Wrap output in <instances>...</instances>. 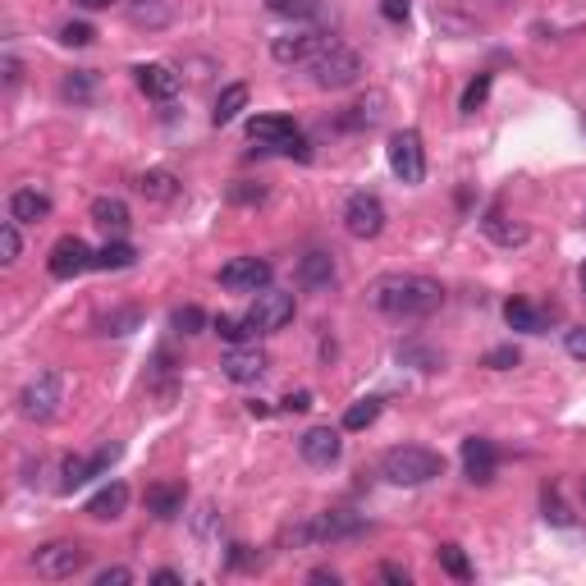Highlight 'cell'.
I'll list each match as a JSON object with an SVG mask.
<instances>
[{
  "label": "cell",
  "instance_id": "cell-1",
  "mask_svg": "<svg viewBox=\"0 0 586 586\" xmlns=\"http://www.w3.org/2000/svg\"><path fill=\"white\" fill-rule=\"evenodd\" d=\"M371 307L385 316H399V321H417V316L440 312L445 303V289L431 275H380L367 289Z\"/></svg>",
  "mask_w": 586,
  "mask_h": 586
},
{
  "label": "cell",
  "instance_id": "cell-2",
  "mask_svg": "<svg viewBox=\"0 0 586 586\" xmlns=\"http://www.w3.org/2000/svg\"><path fill=\"white\" fill-rule=\"evenodd\" d=\"M380 472L394 486H426V481L445 477V458L422 445H394L390 454L380 458Z\"/></svg>",
  "mask_w": 586,
  "mask_h": 586
},
{
  "label": "cell",
  "instance_id": "cell-3",
  "mask_svg": "<svg viewBox=\"0 0 586 586\" xmlns=\"http://www.w3.org/2000/svg\"><path fill=\"white\" fill-rule=\"evenodd\" d=\"M307 69H312V83L316 87H326V92H344V87L358 83L362 55L353 51V46H344V42H335V37H330V42L321 46V55H316Z\"/></svg>",
  "mask_w": 586,
  "mask_h": 586
},
{
  "label": "cell",
  "instance_id": "cell-4",
  "mask_svg": "<svg viewBox=\"0 0 586 586\" xmlns=\"http://www.w3.org/2000/svg\"><path fill=\"white\" fill-rule=\"evenodd\" d=\"M362 532H367V522L358 513L330 509V513H316V518L289 527V541L293 545H335V541H348V536H362Z\"/></svg>",
  "mask_w": 586,
  "mask_h": 586
},
{
  "label": "cell",
  "instance_id": "cell-5",
  "mask_svg": "<svg viewBox=\"0 0 586 586\" xmlns=\"http://www.w3.org/2000/svg\"><path fill=\"white\" fill-rule=\"evenodd\" d=\"M60 399H65L60 371H37V376L19 390V413L28 417V422H51V417L60 413Z\"/></svg>",
  "mask_w": 586,
  "mask_h": 586
},
{
  "label": "cell",
  "instance_id": "cell-6",
  "mask_svg": "<svg viewBox=\"0 0 586 586\" xmlns=\"http://www.w3.org/2000/svg\"><path fill=\"white\" fill-rule=\"evenodd\" d=\"M248 138L257 142V147H271V152H284V156L307 161L303 133H298V124H293V120H284V115H257V120L248 124Z\"/></svg>",
  "mask_w": 586,
  "mask_h": 586
},
{
  "label": "cell",
  "instance_id": "cell-7",
  "mask_svg": "<svg viewBox=\"0 0 586 586\" xmlns=\"http://www.w3.org/2000/svg\"><path fill=\"white\" fill-rule=\"evenodd\" d=\"M33 568H37V577H46V582H65V577H74L87 568V550L78 541H51L33 554Z\"/></svg>",
  "mask_w": 586,
  "mask_h": 586
},
{
  "label": "cell",
  "instance_id": "cell-8",
  "mask_svg": "<svg viewBox=\"0 0 586 586\" xmlns=\"http://www.w3.org/2000/svg\"><path fill=\"white\" fill-rule=\"evenodd\" d=\"M293 312H298L293 293H284V289H261L257 298H252V307H248V326L257 330V335H271V330H284V326H289Z\"/></svg>",
  "mask_w": 586,
  "mask_h": 586
},
{
  "label": "cell",
  "instance_id": "cell-9",
  "mask_svg": "<svg viewBox=\"0 0 586 586\" xmlns=\"http://www.w3.org/2000/svg\"><path fill=\"white\" fill-rule=\"evenodd\" d=\"M390 170L399 174L403 184H422L426 179V147L417 129H399L390 138Z\"/></svg>",
  "mask_w": 586,
  "mask_h": 586
},
{
  "label": "cell",
  "instance_id": "cell-10",
  "mask_svg": "<svg viewBox=\"0 0 586 586\" xmlns=\"http://www.w3.org/2000/svg\"><path fill=\"white\" fill-rule=\"evenodd\" d=\"M344 229L353 239H380V229H385V202L376 193H353L344 202Z\"/></svg>",
  "mask_w": 586,
  "mask_h": 586
},
{
  "label": "cell",
  "instance_id": "cell-11",
  "mask_svg": "<svg viewBox=\"0 0 586 586\" xmlns=\"http://www.w3.org/2000/svg\"><path fill=\"white\" fill-rule=\"evenodd\" d=\"M97 266V252L87 248L78 234H65V239H55L51 257H46V271L55 275V280H74V275L92 271Z\"/></svg>",
  "mask_w": 586,
  "mask_h": 586
},
{
  "label": "cell",
  "instance_id": "cell-12",
  "mask_svg": "<svg viewBox=\"0 0 586 586\" xmlns=\"http://www.w3.org/2000/svg\"><path fill=\"white\" fill-rule=\"evenodd\" d=\"M220 284H225L229 293H261L271 289V261L266 257H234L220 271Z\"/></svg>",
  "mask_w": 586,
  "mask_h": 586
},
{
  "label": "cell",
  "instance_id": "cell-13",
  "mask_svg": "<svg viewBox=\"0 0 586 586\" xmlns=\"http://www.w3.org/2000/svg\"><path fill=\"white\" fill-rule=\"evenodd\" d=\"M326 42H330L326 33H289V37H275L271 55H275V65H312Z\"/></svg>",
  "mask_w": 586,
  "mask_h": 586
},
{
  "label": "cell",
  "instance_id": "cell-14",
  "mask_svg": "<svg viewBox=\"0 0 586 586\" xmlns=\"http://www.w3.org/2000/svg\"><path fill=\"white\" fill-rule=\"evenodd\" d=\"M220 371H225L234 385H252V380L266 376V353H261L257 344H234L225 353V362H220Z\"/></svg>",
  "mask_w": 586,
  "mask_h": 586
},
{
  "label": "cell",
  "instance_id": "cell-15",
  "mask_svg": "<svg viewBox=\"0 0 586 586\" xmlns=\"http://www.w3.org/2000/svg\"><path fill=\"white\" fill-rule=\"evenodd\" d=\"M298 454L312 467H330L344 454V440H339V431H330V426H312V431H303V440H298Z\"/></svg>",
  "mask_w": 586,
  "mask_h": 586
},
{
  "label": "cell",
  "instance_id": "cell-16",
  "mask_svg": "<svg viewBox=\"0 0 586 586\" xmlns=\"http://www.w3.org/2000/svg\"><path fill=\"white\" fill-rule=\"evenodd\" d=\"M495 467H500V454H495V445L490 440H481V435H472V440H463V472L467 481H495Z\"/></svg>",
  "mask_w": 586,
  "mask_h": 586
},
{
  "label": "cell",
  "instance_id": "cell-17",
  "mask_svg": "<svg viewBox=\"0 0 586 586\" xmlns=\"http://www.w3.org/2000/svg\"><path fill=\"white\" fill-rule=\"evenodd\" d=\"M124 509H129V486L124 481H110V486H101L87 500V518H97V522H115Z\"/></svg>",
  "mask_w": 586,
  "mask_h": 586
},
{
  "label": "cell",
  "instance_id": "cell-18",
  "mask_svg": "<svg viewBox=\"0 0 586 586\" xmlns=\"http://www.w3.org/2000/svg\"><path fill=\"white\" fill-rule=\"evenodd\" d=\"M142 500H147V513H152V518L170 522L184 513V486H179V481H161V486H147Z\"/></svg>",
  "mask_w": 586,
  "mask_h": 586
},
{
  "label": "cell",
  "instance_id": "cell-19",
  "mask_svg": "<svg viewBox=\"0 0 586 586\" xmlns=\"http://www.w3.org/2000/svg\"><path fill=\"white\" fill-rule=\"evenodd\" d=\"M51 216V197L37 193V188H19V193H10V220H19V225H37V220Z\"/></svg>",
  "mask_w": 586,
  "mask_h": 586
},
{
  "label": "cell",
  "instance_id": "cell-20",
  "mask_svg": "<svg viewBox=\"0 0 586 586\" xmlns=\"http://www.w3.org/2000/svg\"><path fill=\"white\" fill-rule=\"evenodd\" d=\"M330 280H335V257H330V252H307V257L298 261V284H303L307 293L330 289Z\"/></svg>",
  "mask_w": 586,
  "mask_h": 586
},
{
  "label": "cell",
  "instance_id": "cell-21",
  "mask_svg": "<svg viewBox=\"0 0 586 586\" xmlns=\"http://www.w3.org/2000/svg\"><path fill=\"white\" fill-rule=\"evenodd\" d=\"M504 321H509L513 330H522V335H541V330L550 326V312H541V307L527 303V298H509V303H504Z\"/></svg>",
  "mask_w": 586,
  "mask_h": 586
},
{
  "label": "cell",
  "instance_id": "cell-22",
  "mask_svg": "<svg viewBox=\"0 0 586 586\" xmlns=\"http://www.w3.org/2000/svg\"><path fill=\"white\" fill-rule=\"evenodd\" d=\"M133 78H138V87L147 92V97H156V101H170L174 92H179V74L165 69V65H138L133 69Z\"/></svg>",
  "mask_w": 586,
  "mask_h": 586
},
{
  "label": "cell",
  "instance_id": "cell-23",
  "mask_svg": "<svg viewBox=\"0 0 586 586\" xmlns=\"http://www.w3.org/2000/svg\"><path fill=\"white\" fill-rule=\"evenodd\" d=\"M92 225H101L106 234L120 239L124 229H129V207H124L120 197H97V202H92Z\"/></svg>",
  "mask_w": 586,
  "mask_h": 586
},
{
  "label": "cell",
  "instance_id": "cell-24",
  "mask_svg": "<svg viewBox=\"0 0 586 586\" xmlns=\"http://www.w3.org/2000/svg\"><path fill=\"white\" fill-rule=\"evenodd\" d=\"M138 193L147 202H174L179 197V179L170 170H147V174H138Z\"/></svg>",
  "mask_w": 586,
  "mask_h": 586
},
{
  "label": "cell",
  "instance_id": "cell-25",
  "mask_svg": "<svg viewBox=\"0 0 586 586\" xmlns=\"http://www.w3.org/2000/svg\"><path fill=\"white\" fill-rule=\"evenodd\" d=\"M243 106H248V87L229 83L225 92H220V101H216V124H234L243 115Z\"/></svg>",
  "mask_w": 586,
  "mask_h": 586
},
{
  "label": "cell",
  "instance_id": "cell-26",
  "mask_svg": "<svg viewBox=\"0 0 586 586\" xmlns=\"http://www.w3.org/2000/svg\"><path fill=\"white\" fill-rule=\"evenodd\" d=\"M133 261H138V252L129 248V243H106V248L97 252V266H92V271H129Z\"/></svg>",
  "mask_w": 586,
  "mask_h": 586
},
{
  "label": "cell",
  "instance_id": "cell-27",
  "mask_svg": "<svg viewBox=\"0 0 586 586\" xmlns=\"http://www.w3.org/2000/svg\"><path fill=\"white\" fill-rule=\"evenodd\" d=\"M486 234L495 243H504V248H518V243H527V225H509L500 211H490V216H486Z\"/></svg>",
  "mask_w": 586,
  "mask_h": 586
},
{
  "label": "cell",
  "instance_id": "cell-28",
  "mask_svg": "<svg viewBox=\"0 0 586 586\" xmlns=\"http://www.w3.org/2000/svg\"><path fill=\"white\" fill-rule=\"evenodd\" d=\"M435 559H440V568H445L454 582H472V564H467L463 545H440V550H435Z\"/></svg>",
  "mask_w": 586,
  "mask_h": 586
},
{
  "label": "cell",
  "instance_id": "cell-29",
  "mask_svg": "<svg viewBox=\"0 0 586 586\" xmlns=\"http://www.w3.org/2000/svg\"><path fill=\"white\" fill-rule=\"evenodd\" d=\"M211 330H216V335L225 339L229 348H234V344H248V339L257 335V330L248 326V316H216V326H211Z\"/></svg>",
  "mask_w": 586,
  "mask_h": 586
},
{
  "label": "cell",
  "instance_id": "cell-30",
  "mask_svg": "<svg viewBox=\"0 0 586 586\" xmlns=\"http://www.w3.org/2000/svg\"><path fill=\"white\" fill-rule=\"evenodd\" d=\"M129 19L133 23H147V28H161V23H170V5H161V0H133Z\"/></svg>",
  "mask_w": 586,
  "mask_h": 586
},
{
  "label": "cell",
  "instance_id": "cell-31",
  "mask_svg": "<svg viewBox=\"0 0 586 586\" xmlns=\"http://www.w3.org/2000/svg\"><path fill=\"white\" fill-rule=\"evenodd\" d=\"M486 97H490V74H477L472 83L463 87V97H458V110H463V115H477V110L486 106Z\"/></svg>",
  "mask_w": 586,
  "mask_h": 586
},
{
  "label": "cell",
  "instance_id": "cell-32",
  "mask_svg": "<svg viewBox=\"0 0 586 586\" xmlns=\"http://www.w3.org/2000/svg\"><path fill=\"white\" fill-rule=\"evenodd\" d=\"M376 417H380V399H358V403H353V408L344 413V431H367Z\"/></svg>",
  "mask_w": 586,
  "mask_h": 586
},
{
  "label": "cell",
  "instance_id": "cell-33",
  "mask_svg": "<svg viewBox=\"0 0 586 586\" xmlns=\"http://www.w3.org/2000/svg\"><path fill=\"white\" fill-rule=\"evenodd\" d=\"M266 5L280 19H312V14H321V0H266Z\"/></svg>",
  "mask_w": 586,
  "mask_h": 586
},
{
  "label": "cell",
  "instance_id": "cell-34",
  "mask_svg": "<svg viewBox=\"0 0 586 586\" xmlns=\"http://www.w3.org/2000/svg\"><path fill=\"white\" fill-rule=\"evenodd\" d=\"M170 326L179 330V335H202V326H207V312H202V307H179V312L170 316Z\"/></svg>",
  "mask_w": 586,
  "mask_h": 586
},
{
  "label": "cell",
  "instance_id": "cell-35",
  "mask_svg": "<svg viewBox=\"0 0 586 586\" xmlns=\"http://www.w3.org/2000/svg\"><path fill=\"white\" fill-rule=\"evenodd\" d=\"M0 252H5V266H14V261H19V252H23V239H19V220H5V225H0Z\"/></svg>",
  "mask_w": 586,
  "mask_h": 586
},
{
  "label": "cell",
  "instance_id": "cell-36",
  "mask_svg": "<svg viewBox=\"0 0 586 586\" xmlns=\"http://www.w3.org/2000/svg\"><path fill=\"white\" fill-rule=\"evenodd\" d=\"M92 83H97V74H92V69H78V74L65 78V97L69 101H87L92 97Z\"/></svg>",
  "mask_w": 586,
  "mask_h": 586
},
{
  "label": "cell",
  "instance_id": "cell-37",
  "mask_svg": "<svg viewBox=\"0 0 586 586\" xmlns=\"http://www.w3.org/2000/svg\"><path fill=\"white\" fill-rule=\"evenodd\" d=\"M92 23H65V28H60V42L65 46H92Z\"/></svg>",
  "mask_w": 586,
  "mask_h": 586
},
{
  "label": "cell",
  "instance_id": "cell-38",
  "mask_svg": "<svg viewBox=\"0 0 586 586\" xmlns=\"http://www.w3.org/2000/svg\"><path fill=\"white\" fill-rule=\"evenodd\" d=\"M120 454H124L120 445H106L97 458H87V481H92V477H101V472H110V463H115Z\"/></svg>",
  "mask_w": 586,
  "mask_h": 586
},
{
  "label": "cell",
  "instance_id": "cell-39",
  "mask_svg": "<svg viewBox=\"0 0 586 586\" xmlns=\"http://www.w3.org/2000/svg\"><path fill=\"white\" fill-rule=\"evenodd\" d=\"M486 367H490V371L518 367V348H490V353H486Z\"/></svg>",
  "mask_w": 586,
  "mask_h": 586
},
{
  "label": "cell",
  "instance_id": "cell-40",
  "mask_svg": "<svg viewBox=\"0 0 586 586\" xmlns=\"http://www.w3.org/2000/svg\"><path fill=\"white\" fill-rule=\"evenodd\" d=\"M564 348H568V358H577V362H586V326H573L564 335Z\"/></svg>",
  "mask_w": 586,
  "mask_h": 586
},
{
  "label": "cell",
  "instance_id": "cell-41",
  "mask_svg": "<svg viewBox=\"0 0 586 586\" xmlns=\"http://www.w3.org/2000/svg\"><path fill=\"white\" fill-rule=\"evenodd\" d=\"M83 481H87V463L83 458H65V481H60V486L74 490V486H83Z\"/></svg>",
  "mask_w": 586,
  "mask_h": 586
},
{
  "label": "cell",
  "instance_id": "cell-42",
  "mask_svg": "<svg viewBox=\"0 0 586 586\" xmlns=\"http://www.w3.org/2000/svg\"><path fill=\"white\" fill-rule=\"evenodd\" d=\"M133 582V568H101L97 586H129Z\"/></svg>",
  "mask_w": 586,
  "mask_h": 586
},
{
  "label": "cell",
  "instance_id": "cell-43",
  "mask_svg": "<svg viewBox=\"0 0 586 586\" xmlns=\"http://www.w3.org/2000/svg\"><path fill=\"white\" fill-rule=\"evenodd\" d=\"M545 518H550V522H559V527H568V522H573V513H568L564 504L554 500V495H545Z\"/></svg>",
  "mask_w": 586,
  "mask_h": 586
},
{
  "label": "cell",
  "instance_id": "cell-44",
  "mask_svg": "<svg viewBox=\"0 0 586 586\" xmlns=\"http://www.w3.org/2000/svg\"><path fill=\"white\" fill-rule=\"evenodd\" d=\"M380 14H385L390 23H403L408 19V0H380Z\"/></svg>",
  "mask_w": 586,
  "mask_h": 586
},
{
  "label": "cell",
  "instance_id": "cell-45",
  "mask_svg": "<svg viewBox=\"0 0 586 586\" xmlns=\"http://www.w3.org/2000/svg\"><path fill=\"white\" fill-rule=\"evenodd\" d=\"M280 408H284V413H307V408H312V394L298 390V394H289V399H284Z\"/></svg>",
  "mask_w": 586,
  "mask_h": 586
},
{
  "label": "cell",
  "instance_id": "cell-46",
  "mask_svg": "<svg viewBox=\"0 0 586 586\" xmlns=\"http://www.w3.org/2000/svg\"><path fill=\"white\" fill-rule=\"evenodd\" d=\"M229 197H234V202H261V197H266V188H248V184H234V188H229Z\"/></svg>",
  "mask_w": 586,
  "mask_h": 586
},
{
  "label": "cell",
  "instance_id": "cell-47",
  "mask_svg": "<svg viewBox=\"0 0 586 586\" xmlns=\"http://www.w3.org/2000/svg\"><path fill=\"white\" fill-rule=\"evenodd\" d=\"M129 326H138V312H124V316H115V321H106L110 335H129Z\"/></svg>",
  "mask_w": 586,
  "mask_h": 586
},
{
  "label": "cell",
  "instance_id": "cell-48",
  "mask_svg": "<svg viewBox=\"0 0 586 586\" xmlns=\"http://www.w3.org/2000/svg\"><path fill=\"white\" fill-rule=\"evenodd\" d=\"M380 577H385V582H399V586H408V573H403L399 564H385V568H380Z\"/></svg>",
  "mask_w": 586,
  "mask_h": 586
},
{
  "label": "cell",
  "instance_id": "cell-49",
  "mask_svg": "<svg viewBox=\"0 0 586 586\" xmlns=\"http://www.w3.org/2000/svg\"><path fill=\"white\" fill-rule=\"evenodd\" d=\"M229 564H234V568L248 564V545H229Z\"/></svg>",
  "mask_w": 586,
  "mask_h": 586
},
{
  "label": "cell",
  "instance_id": "cell-50",
  "mask_svg": "<svg viewBox=\"0 0 586 586\" xmlns=\"http://www.w3.org/2000/svg\"><path fill=\"white\" fill-rule=\"evenodd\" d=\"M5 83H19V60H14V55H5Z\"/></svg>",
  "mask_w": 586,
  "mask_h": 586
},
{
  "label": "cell",
  "instance_id": "cell-51",
  "mask_svg": "<svg viewBox=\"0 0 586 586\" xmlns=\"http://www.w3.org/2000/svg\"><path fill=\"white\" fill-rule=\"evenodd\" d=\"M152 582H156V586H179V573H170V568H161V573H156Z\"/></svg>",
  "mask_w": 586,
  "mask_h": 586
},
{
  "label": "cell",
  "instance_id": "cell-52",
  "mask_svg": "<svg viewBox=\"0 0 586 586\" xmlns=\"http://www.w3.org/2000/svg\"><path fill=\"white\" fill-rule=\"evenodd\" d=\"M78 5H83V10H106L110 0H78Z\"/></svg>",
  "mask_w": 586,
  "mask_h": 586
},
{
  "label": "cell",
  "instance_id": "cell-53",
  "mask_svg": "<svg viewBox=\"0 0 586 586\" xmlns=\"http://www.w3.org/2000/svg\"><path fill=\"white\" fill-rule=\"evenodd\" d=\"M582 293H586V266H582Z\"/></svg>",
  "mask_w": 586,
  "mask_h": 586
},
{
  "label": "cell",
  "instance_id": "cell-54",
  "mask_svg": "<svg viewBox=\"0 0 586 586\" xmlns=\"http://www.w3.org/2000/svg\"><path fill=\"white\" fill-rule=\"evenodd\" d=\"M582 500H586V486H582Z\"/></svg>",
  "mask_w": 586,
  "mask_h": 586
}]
</instances>
